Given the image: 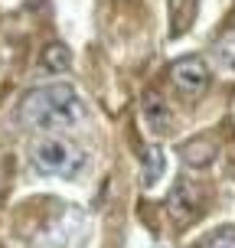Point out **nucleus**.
<instances>
[{
	"label": "nucleus",
	"mask_w": 235,
	"mask_h": 248,
	"mask_svg": "<svg viewBox=\"0 0 235 248\" xmlns=\"http://www.w3.org/2000/svg\"><path fill=\"white\" fill-rule=\"evenodd\" d=\"M85 118V105L72 85H43L20 101V121L33 131H62Z\"/></svg>",
	"instance_id": "1"
},
{
	"label": "nucleus",
	"mask_w": 235,
	"mask_h": 248,
	"mask_svg": "<svg viewBox=\"0 0 235 248\" xmlns=\"http://www.w3.org/2000/svg\"><path fill=\"white\" fill-rule=\"evenodd\" d=\"M85 163V150L69 137H43L33 144V167L46 176H75Z\"/></svg>",
	"instance_id": "2"
},
{
	"label": "nucleus",
	"mask_w": 235,
	"mask_h": 248,
	"mask_svg": "<svg viewBox=\"0 0 235 248\" xmlns=\"http://www.w3.org/2000/svg\"><path fill=\"white\" fill-rule=\"evenodd\" d=\"M170 82L183 98H199L209 88V65L199 56H183L170 65Z\"/></svg>",
	"instance_id": "3"
},
{
	"label": "nucleus",
	"mask_w": 235,
	"mask_h": 248,
	"mask_svg": "<svg viewBox=\"0 0 235 248\" xmlns=\"http://www.w3.org/2000/svg\"><path fill=\"white\" fill-rule=\"evenodd\" d=\"M167 209L173 216L176 222H189V219H196L199 212H203V189L199 186H189L186 180L170 189V196H167Z\"/></svg>",
	"instance_id": "4"
},
{
	"label": "nucleus",
	"mask_w": 235,
	"mask_h": 248,
	"mask_svg": "<svg viewBox=\"0 0 235 248\" xmlns=\"http://www.w3.org/2000/svg\"><path fill=\"white\" fill-rule=\"evenodd\" d=\"M180 154H183V160L189 163V167H209V163L216 160L219 147H216V140H209V137H196L193 144H183Z\"/></svg>",
	"instance_id": "5"
},
{
	"label": "nucleus",
	"mask_w": 235,
	"mask_h": 248,
	"mask_svg": "<svg viewBox=\"0 0 235 248\" xmlns=\"http://www.w3.org/2000/svg\"><path fill=\"white\" fill-rule=\"evenodd\" d=\"M144 121L150 124L154 134H167V131L173 127V121H170V108H167L160 98H147L144 101Z\"/></svg>",
	"instance_id": "6"
},
{
	"label": "nucleus",
	"mask_w": 235,
	"mask_h": 248,
	"mask_svg": "<svg viewBox=\"0 0 235 248\" xmlns=\"http://www.w3.org/2000/svg\"><path fill=\"white\" fill-rule=\"evenodd\" d=\"M141 167H144V173H141L144 186H154L157 180H160L163 167H167L163 150H160V147H144V150H141Z\"/></svg>",
	"instance_id": "7"
},
{
	"label": "nucleus",
	"mask_w": 235,
	"mask_h": 248,
	"mask_svg": "<svg viewBox=\"0 0 235 248\" xmlns=\"http://www.w3.org/2000/svg\"><path fill=\"white\" fill-rule=\"evenodd\" d=\"M39 69H43V72H65V69H72V52H69V46H62V43H49V46L43 49V62H39Z\"/></svg>",
	"instance_id": "8"
},
{
	"label": "nucleus",
	"mask_w": 235,
	"mask_h": 248,
	"mask_svg": "<svg viewBox=\"0 0 235 248\" xmlns=\"http://www.w3.org/2000/svg\"><path fill=\"white\" fill-rule=\"evenodd\" d=\"M196 3H199V0H173V10H170V13H173V33H176V36L196 20Z\"/></svg>",
	"instance_id": "9"
},
{
	"label": "nucleus",
	"mask_w": 235,
	"mask_h": 248,
	"mask_svg": "<svg viewBox=\"0 0 235 248\" xmlns=\"http://www.w3.org/2000/svg\"><path fill=\"white\" fill-rule=\"evenodd\" d=\"M199 248H235V232H232V229H225V232H216V235H209Z\"/></svg>",
	"instance_id": "10"
},
{
	"label": "nucleus",
	"mask_w": 235,
	"mask_h": 248,
	"mask_svg": "<svg viewBox=\"0 0 235 248\" xmlns=\"http://www.w3.org/2000/svg\"><path fill=\"white\" fill-rule=\"evenodd\" d=\"M219 56H222V59L235 69V43H225V46H219Z\"/></svg>",
	"instance_id": "11"
}]
</instances>
